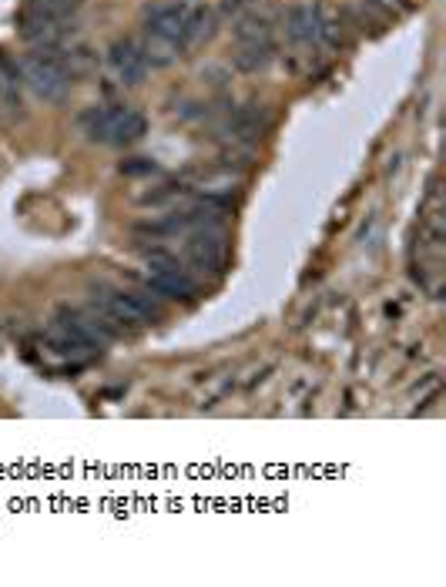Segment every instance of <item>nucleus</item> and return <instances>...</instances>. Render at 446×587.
Wrapping results in <instances>:
<instances>
[{
	"label": "nucleus",
	"mask_w": 446,
	"mask_h": 587,
	"mask_svg": "<svg viewBox=\"0 0 446 587\" xmlns=\"http://www.w3.org/2000/svg\"><path fill=\"white\" fill-rule=\"evenodd\" d=\"M249 4H256V0H221V14H239Z\"/></svg>",
	"instance_id": "f3484780"
},
{
	"label": "nucleus",
	"mask_w": 446,
	"mask_h": 587,
	"mask_svg": "<svg viewBox=\"0 0 446 587\" xmlns=\"http://www.w3.org/2000/svg\"><path fill=\"white\" fill-rule=\"evenodd\" d=\"M185 259L201 276H221V269H226V262H229V243H226L221 225L191 228L188 243H185Z\"/></svg>",
	"instance_id": "39448f33"
},
{
	"label": "nucleus",
	"mask_w": 446,
	"mask_h": 587,
	"mask_svg": "<svg viewBox=\"0 0 446 587\" xmlns=\"http://www.w3.org/2000/svg\"><path fill=\"white\" fill-rule=\"evenodd\" d=\"M155 172H158V165L148 162V158H132V162L122 165V175H155Z\"/></svg>",
	"instance_id": "dca6fc26"
},
{
	"label": "nucleus",
	"mask_w": 446,
	"mask_h": 587,
	"mask_svg": "<svg viewBox=\"0 0 446 587\" xmlns=\"http://www.w3.org/2000/svg\"><path fill=\"white\" fill-rule=\"evenodd\" d=\"M272 125V117L262 104H242L229 114L226 122V135L236 142V145H256Z\"/></svg>",
	"instance_id": "6e6552de"
},
{
	"label": "nucleus",
	"mask_w": 446,
	"mask_h": 587,
	"mask_svg": "<svg viewBox=\"0 0 446 587\" xmlns=\"http://www.w3.org/2000/svg\"><path fill=\"white\" fill-rule=\"evenodd\" d=\"M148 68L152 64H148V58L142 51V41H135V38L115 41V44L107 48V71L115 74V81L125 84V87L142 84L145 74H148Z\"/></svg>",
	"instance_id": "423d86ee"
},
{
	"label": "nucleus",
	"mask_w": 446,
	"mask_h": 587,
	"mask_svg": "<svg viewBox=\"0 0 446 587\" xmlns=\"http://www.w3.org/2000/svg\"><path fill=\"white\" fill-rule=\"evenodd\" d=\"M81 4H84V0H28V8L44 11V14H54V18H64V21H68Z\"/></svg>",
	"instance_id": "2eb2a0df"
},
{
	"label": "nucleus",
	"mask_w": 446,
	"mask_h": 587,
	"mask_svg": "<svg viewBox=\"0 0 446 587\" xmlns=\"http://www.w3.org/2000/svg\"><path fill=\"white\" fill-rule=\"evenodd\" d=\"M276 61V38L272 41H252V44H236L232 64L242 74H259Z\"/></svg>",
	"instance_id": "9b49d317"
},
{
	"label": "nucleus",
	"mask_w": 446,
	"mask_h": 587,
	"mask_svg": "<svg viewBox=\"0 0 446 587\" xmlns=\"http://www.w3.org/2000/svg\"><path fill=\"white\" fill-rule=\"evenodd\" d=\"M145 286L158 299H175V302H191L198 296V282L188 276V269H168V272H148L145 269Z\"/></svg>",
	"instance_id": "9d476101"
},
{
	"label": "nucleus",
	"mask_w": 446,
	"mask_h": 587,
	"mask_svg": "<svg viewBox=\"0 0 446 587\" xmlns=\"http://www.w3.org/2000/svg\"><path fill=\"white\" fill-rule=\"evenodd\" d=\"M286 41L292 51H315L319 44V8L295 4L286 11Z\"/></svg>",
	"instance_id": "1a4fd4ad"
},
{
	"label": "nucleus",
	"mask_w": 446,
	"mask_h": 587,
	"mask_svg": "<svg viewBox=\"0 0 446 587\" xmlns=\"http://www.w3.org/2000/svg\"><path fill=\"white\" fill-rule=\"evenodd\" d=\"M21 68L0 54V111H14L21 107Z\"/></svg>",
	"instance_id": "f8f14e48"
},
{
	"label": "nucleus",
	"mask_w": 446,
	"mask_h": 587,
	"mask_svg": "<svg viewBox=\"0 0 446 587\" xmlns=\"http://www.w3.org/2000/svg\"><path fill=\"white\" fill-rule=\"evenodd\" d=\"M48 336L54 349L64 352V357H94V352H101V342H107L97 332V326L87 319V312H77V309H58Z\"/></svg>",
	"instance_id": "20e7f679"
},
{
	"label": "nucleus",
	"mask_w": 446,
	"mask_h": 587,
	"mask_svg": "<svg viewBox=\"0 0 446 587\" xmlns=\"http://www.w3.org/2000/svg\"><path fill=\"white\" fill-rule=\"evenodd\" d=\"M276 31H272V21L266 14H249L239 21L236 28V44H252V41H272Z\"/></svg>",
	"instance_id": "ddd939ff"
},
{
	"label": "nucleus",
	"mask_w": 446,
	"mask_h": 587,
	"mask_svg": "<svg viewBox=\"0 0 446 587\" xmlns=\"http://www.w3.org/2000/svg\"><path fill=\"white\" fill-rule=\"evenodd\" d=\"M68 31L71 28H68L64 18L44 14V11H34V8H24V14H21V38L31 48H61Z\"/></svg>",
	"instance_id": "0eeeda50"
},
{
	"label": "nucleus",
	"mask_w": 446,
	"mask_h": 587,
	"mask_svg": "<svg viewBox=\"0 0 446 587\" xmlns=\"http://www.w3.org/2000/svg\"><path fill=\"white\" fill-rule=\"evenodd\" d=\"M191 8L195 4H165L148 14L145 38H142V51H145L148 64L165 68L185 51V31H188Z\"/></svg>",
	"instance_id": "f257e3e1"
},
{
	"label": "nucleus",
	"mask_w": 446,
	"mask_h": 587,
	"mask_svg": "<svg viewBox=\"0 0 446 587\" xmlns=\"http://www.w3.org/2000/svg\"><path fill=\"white\" fill-rule=\"evenodd\" d=\"M81 132L97 142V145H135L145 132L148 122L145 114L135 107H122V104H111V107H91L81 114Z\"/></svg>",
	"instance_id": "f03ea898"
},
{
	"label": "nucleus",
	"mask_w": 446,
	"mask_h": 587,
	"mask_svg": "<svg viewBox=\"0 0 446 587\" xmlns=\"http://www.w3.org/2000/svg\"><path fill=\"white\" fill-rule=\"evenodd\" d=\"M18 68L21 84H28L41 101H61L71 87V68L61 48H34Z\"/></svg>",
	"instance_id": "7ed1b4c3"
},
{
	"label": "nucleus",
	"mask_w": 446,
	"mask_h": 587,
	"mask_svg": "<svg viewBox=\"0 0 446 587\" xmlns=\"http://www.w3.org/2000/svg\"><path fill=\"white\" fill-rule=\"evenodd\" d=\"M363 11H370L376 21H390V18H403L413 11V0H363Z\"/></svg>",
	"instance_id": "4468645a"
}]
</instances>
